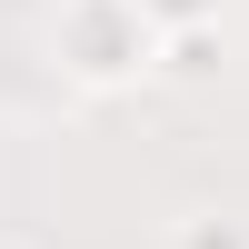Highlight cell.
<instances>
[{
  "instance_id": "1",
  "label": "cell",
  "mask_w": 249,
  "mask_h": 249,
  "mask_svg": "<svg viewBox=\"0 0 249 249\" xmlns=\"http://www.w3.org/2000/svg\"><path fill=\"white\" fill-rule=\"evenodd\" d=\"M130 10H140V20H199L210 0H130Z\"/></svg>"
},
{
  "instance_id": "2",
  "label": "cell",
  "mask_w": 249,
  "mask_h": 249,
  "mask_svg": "<svg viewBox=\"0 0 249 249\" xmlns=\"http://www.w3.org/2000/svg\"><path fill=\"white\" fill-rule=\"evenodd\" d=\"M190 249H239V239H210V230H199V239H190Z\"/></svg>"
}]
</instances>
